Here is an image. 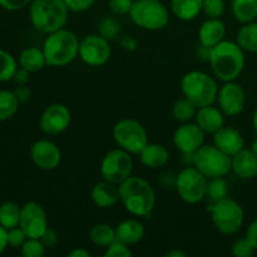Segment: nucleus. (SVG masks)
Here are the masks:
<instances>
[{
	"instance_id": "obj_1",
	"label": "nucleus",
	"mask_w": 257,
	"mask_h": 257,
	"mask_svg": "<svg viewBox=\"0 0 257 257\" xmlns=\"http://www.w3.org/2000/svg\"><path fill=\"white\" fill-rule=\"evenodd\" d=\"M208 63L216 79L222 83L237 80L245 69V50L236 42L225 39L211 48Z\"/></svg>"
},
{
	"instance_id": "obj_2",
	"label": "nucleus",
	"mask_w": 257,
	"mask_h": 257,
	"mask_svg": "<svg viewBox=\"0 0 257 257\" xmlns=\"http://www.w3.org/2000/svg\"><path fill=\"white\" fill-rule=\"evenodd\" d=\"M119 188V202L124 210L135 217H148L156 206V192L147 180L138 176H130Z\"/></svg>"
},
{
	"instance_id": "obj_3",
	"label": "nucleus",
	"mask_w": 257,
	"mask_h": 257,
	"mask_svg": "<svg viewBox=\"0 0 257 257\" xmlns=\"http://www.w3.org/2000/svg\"><path fill=\"white\" fill-rule=\"evenodd\" d=\"M80 40L75 33L63 29L47 34L43 43L48 67H65L79 57Z\"/></svg>"
},
{
	"instance_id": "obj_4",
	"label": "nucleus",
	"mask_w": 257,
	"mask_h": 257,
	"mask_svg": "<svg viewBox=\"0 0 257 257\" xmlns=\"http://www.w3.org/2000/svg\"><path fill=\"white\" fill-rule=\"evenodd\" d=\"M69 9L64 0H33L29 5V19L33 27L43 34L65 28Z\"/></svg>"
},
{
	"instance_id": "obj_5",
	"label": "nucleus",
	"mask_w": 257,
	"mask_h": 257,
	"mask_svg": "<svg viewBox=\"0 0 257 257\" xmlns=\"http://www.w3.org/2000/svg\"><path fill=\"white\" fill-rule=\"evenodd\" d=\"M180 87L183 97L190 99L198 108L215 104L220 89L215 78L202 70L186 73L181 78Z\"/></svg>"
},
{
	"instance_id": "obj_6",
	"label": "nucleus",
	"mask_w": 257,
	"mask_h": 257,
	"mask_svg": "<svg viewBox=\"0 0 257 257\" xmlns=\"http://www.w3.org/2000/svg\"><path fill=\"white\" fill-rule=\"evenodd\" d=\"M211 220L216 230L222 235H235L245 222V211L242 206L231 197H225L208 206Z\"/></svg>"
},
{
	"instance_id": "obj_7",
	"label": "nucleus",
	"mask_w": 257,
	"mask_h": 257,
	"mask_svg": "<svg viewBox=\"0 0 257 257\" xmlns=\"http://www.w3.org/2000/svg\"><path fill=\"white\" fill-rule=\"evenodd\" d=\"M128 15L137 27L150 32L163 29L170 22V10L160 0H137Z\"/></svg>"
},
{
	"instance_id": "obj_8",
	"label": "nucleus",
	"mask_w": 257,
	"mask_h": 257,
	"mask_svg": "<svg viewBox=\"0 0 257 257\" xmlns=\"http://www.w3.org/2000/svg\"><path fill=\"white\" fill-rule=\"evenodd\" d=\"M113 140L122 150L131 155H140L141 151L147 146L148 135L142 123L132 118H123L113 125Z\"/></svg>"
},
{
	"instance_id": "obj_9",
	"label": "nucleus",
	"mask_w": 257,
	"mask_h": 257,
	"mask_svg": "<svg viewBox=\"0 0 257 257\" xmlns=\"http://www.w3.org/2000/svg\"><path fill=\"white\" fill-rule=\"evenodd\" d=\"M208 178L195 166H186L175 177V187L181 200L190 205L200 203L206 198Z\"/></svg>"
},
{
	"instance_id": "obj_10",
	"label": "nucleus",
	"mask_w": 257,
	"mask_h": 257,
	"mask_svg": "<svg viewBox=\"0 0 257 257\" xmlns=\"http://www.w3.org/2000/svg\"><path fill=\"white\" fill-rule=\"evenodd\" d=\"M193 166L207 178L226 177L231 172V157L215 145H203L195 152Z\"/></svg>"
},
{
	"instance_id": "obj_11",
	"label": "nucleus",
	"mask_w": 257,
	"mask_h": 257,
	"mask_svg": "<svg viewBox=\"0 0 257 257\" xmlns=\"http://www.w3.org/2000/svg\"><path fill=\"white\" fill-rule=\"evenodd\" d=\"M132 155L122 148H114L104 155L100 161L99 172L102 180L112 182L114 185H120L127 180L133 172Z\"/></svg>"
},
{
	"instance_id": "obj_12",
	"label": "nucleus",
	"mask_w": 257,
	"mask_h": 257,
	"mask_svg": "<svg viewBox=\"0 0 257 257\" xmlns=\"http://www.w3.org/2000/svg\"><path fill=\"white\" fill-rule=\"evenodd\" d=\"M112 55L109 40L99 34L87 35L80 40L79 58L89 67H102Z\"/></svg>"
},
{
	"instance_id": "obj_13",
	"label": "nucleus",
	"mask_w": 257,
	"mask_h": 257,
	"mask_svg": "<svg viewBox=\"0 0 257 257\" xmlns=\"http://www.w3.org/2000/svg\"><path fill=\"white\" fill-rule=\"evenodd\" d=\"M72 123V112L63 103H53L44 110L39 119V127L48 136H57L65 132Z\"/></svg>"
},
{
	"instance_id": "obj_14",
	"label": "nucleus",
	"mask_w": 257,
	"mask_h": 257,
	"mask_svg": "<svg viewBox=\"0 0 257 257\" xmlns=\"http://www.w3.org/2000/svg\"><path fill=\"white\" fill-rule=\"evenodd\" d=\"M218 108L226 117H236L243 112L246 105V93L242 85L236 80L225 82L217 94Z\"/></svg>"
},
{
	"instance_id": "obj_15",
	"label": "nucleus",
	"mask_w": 257,
	"mask_h": 257,
	"mask_svg": "<svg viewBox=\"0 0 257 257\" xmlns=\"http://www.w3.org/2000/svg\"><path fill=\"white\" fill-rule=\"evenodd\" d=\"M19 226L23 228L27 237L40 238L49 227L48 216L44 208L37 202H27L22 206Z\"/></svg>"
},
{
	"instance_id": "obj_16",
	"label": "nucleus",
	"mask_w": 257,
	"mask_h": 257,
	"mask_svg": "<svg viewBox=\"0 0 257 257\" xmlns=\"http://www.w3.org/2000/svg\"><path fill=\"white\" fill-rule=\"evenodd\" d=\"M206 133L197 125V123L186 122L181 123L173 133V145L178 152L195 153L205 145Z\"/></svg>"
},
{
	"instance_id": "obj_17",
	"label": "nucleus",
	"mask_w": 257,
	"mask_h": 257,
	"mask_svg": "<svg viewBox=\"0 0 257 257\" xmlns=\"http://www.w3.org/2000/svg\"><path fill=\"white\" fill-rule=\"evenodd\" d=\"M30 160L39 170L53 171L62 162V151L49 140H38L30 147Z\"/></svg>"
},
{
	"instance_id": "obj_18",
	"label": "nucleus",
	"mask_w": 257,
	"mask_h": 257,
	"mask_svg": "<svg viewBox=\"0 0 257 257\" xmlns=\"http://www.w3.org/2000/svg\"><path fill=\"white\" fill-rule=\"evenodd\" d=\"M213 145L226 153L227 156L232 157L237 152L245 148V138L241 132L236 128L230 125H223L216 133H213Z\"/></svg>"
},
{
	"instance_id": "obj_19",
	"label": "nucleus",
	"mask_w": 257,
	"mask_h": 257,
	"mask_svg": "<svg viewBox=\"0 0 257 257\" xmlns=\"http://www.w3.org/2000/svg\"><path fill=\"white\" fill-rule=\"evenodd\" d=\"M231 172L240 180L257 177V156L250 148H243L231 157Z\"/></svg>"
},
{
	"instance_id": "obj_20",
	"label": "nucleus",
	"mask_w": 257,
	"mask_h": 257,
	"mask_svg": "<svg viewBox=\"0 0 257 257\" xmlns=\"http://www.w3.org/2000/svg\"><path fill=\"white\" fill-rule=\"evenodd\" d=\"M225 117L220 108L211 104L198 108L193 120L206 135H213L225 125Z\"/></svg>"
},
{
	"instance_id": "obj_21",
	"label": "nucleus",
	"mask_w": 257,
	"mask_h": 257,
	"mask_svg": "<svg viewBox=\"0 0 257 257\" xmlns=\"http://www.w3.org/2000/svg\"><path fill=\"white\" fill-rule=\"evenodd\" d=\"M90 198L97 207L112 208L119 202V188L118 185L102 180L92 187Z\"/></svg>"
},
{
	"instance_id": "obj_22",
	"label": "nucleus",
	"mask_w": 257,
	"mask_h": 257,
	"mask_svg": "<svg viewBox=\"0 0 257 257\" xmlns=\"http://www.w3.org/2000/svg\"><path fill=\"white\" fill-rule=\"evenodd\" d=\"M226 25L221 19L207 18L198 29V42L205 47L213 48L225 40Z\"/></svg>"
},
{
	"instance_id": "obj_23",
	"label": "nucleus",
	"mask_w": 257,
	"mask_h": 257,
	"mask_svg": "<svg viewBox=\"0 0 257 257\" xmlns=\"http://www.w3.org/2000/svg\"><path fill=\"white\" fill-rule=\"evenodd\" d=\"M115 238L128 246L137 245L145 237V226L137 218H127L115 226Z\"/></svg>"
},
{
	"instance_id": "obj_24",
	"label": "nucleus",
	"mask_w": 257,
	"mask_h": 257,
	"mask_svg": "<svg viewBox=\"0 0 257 257\" xmlns=\"http://www.w3.org/2000/svg\"><path fill=\"white\" fill-rule=\"evenodd\" d=\"M140 161L147 168L163 167L170 160V151L161 143H147L145 148L140 152Z\"/></svg>"
},
{
	"instance_id": "obj_25",
	"label": "nucleus",
	"mask_w": 257,
	"mask_h": 257,
	"mask_svg": "<svg viewBox=\"0 0 257 257\" xmlns=\"http://www.w3.org/2000/svg\"><path fill=\"white\" fill-rule=\"evenodd\" d=\"M203 0H171V12L181 22H192L202 13Z\"/></svg>"
},
{
	"instance_id": "obj_26",
	"label": "nucleus",
	"mask_w": 257,
	"mask_h": 257,
	"mask_svg": "<svg viewBox=\"0 0 257 257\" xmlns=\"http://www.w3.org/2000/svg\"><path fill=\"white\" fill-rule=\"evenodd\" d=\"M18 63H19V67L29 70L30 73L40 72L43 68L48 65L43 48L38 47H29L23 49Z\"/></svg>"
},
{
	"instance_id": "obj_27",
	"label": "nucleus",
	"mask_w": 257,
	"mask_h": 257,
	"mask_svg": "<svg viewBox=\"0 0 257 257\" xmlns=\"http://www.w3.org/2000/svg\"><path fill=\"white\" fill-rule=\"evenodd\" d=\"M231 12L241 24L257 19V0H231Z\"/></svg>"
},
{
	"instance_id": "obj_28",
	"label": "nucleus",
	"mask_w": 257,
	"mask_h": 257,
	"mask_svg": "<svg viewBox=\"0 0 257 257\" xmlns=\"http://www.w3.org/2000/svg\"><path fill=\"white\" fill-rule=\"evenodd\" d=\"M88 237L93 245L104 248L109 246L113 241L117 240L115 238V228L108 223L103 222L93 225L88 232Z\"/></svg>"
},
{
	"instance_id": "obj_29",
	"label": "nucleus",
	"mask_w": 257,
	"mask_h": 257,
	"mask_svg": "<svg viewBox=\"0 0 257 257\" xmlns=\"http://www.w3.org/2000/svg\"><path fill=\"white\" fill-rule=\"evenodd\" d=\"M236 43L245 50V53H257V22L246 23L238 29Z\"/></svg>"
},
{
	"instance_id": "obj_30",
	"label": "nucleus",
	"mask_w": 257,
	"mask_h": 257,
	"mask_svg": "<svg viewBox=\"0 0 257 257\" xmlns=\"http://www.w3.org/2000/svg\"><path fill=\"white\" fill-rule=\"evenodd\" d=\"M22 207L13 201H5L0 205V225L7 230L19 226Z\"/></svg>"
},
{
	"instance_id": "obj_31",
	"label": "nucleus",
	"mask_w": 257,
	"mask_h": 257,
	"mask_svg": "<svg viewBox=\"0 0 257 257\" xmlns=\"http://www.w3.org/2000/svg\"><path fill=\"white\" fill-rule=\"evenodd\" d=\"M198 107H196L190 99L186 97L180 98L176 100L172 105V115L177 122L186 123L192 122L195 119L196 112H197Z\"/></svg>"
},
{
	"instance_id": "obj_32",
	"label": "nucleus",
	"mask_w": 257,
	"mask_h": 257,
	"mask_svg": "<svg viewBox=\"0 0 257 257\" xmlns=\"http://www.w3.org/2000/svg\"><path fill=\"white\" fill-rule=\"evenodd\" d=\"M19 104L13 90L0 89V122L14 117L19 109Z\"/></svg>"
},
{
	"instance_id": "obj_33",
	"label": "nucleus",
	"mask_w": 257,
	"mask_h": 257,
	"mask_svg": "<svg viewBox=\"0 0 257 257\" xmlns=\"http://www.w3.org/2000/svg\"><path fill=\"white\" fill-rule=\"evenodd\" d=\"M228 192H230V186H228V182L225 177L208 178L206 198H208L211 203L217 202V201L227 197Z\"/></svg>"
},
{
	"instance_id": "obj_34",
	"label": "nucleus",
	"mask_w": 257,
	"mask_h": 257,
	"mask_svg": "<svg viewBox=\"0 0 257 257\" xmlns=\"http://www.w3.org/2000/svg\"><path fill=\"white\" fill-rule=\"evenodd\" d=\"M19 63L9 52L0 49V83L9 82L14 78Z\"/></svg>"
},
{
	"instance_id": "obj_35",
	"label": "nucleus",
	"mask_w": 257,
	"mask_h": 257,
	"mask_svg": "<svg viewBox=\"0 0 257 257\" xmlns=\"http://www.w3.org/2000/svg\"><path fill=\"white\" fill-rule=\"evenodd\" d=\"M122 28L120 23L114 17H105L98 24V34L102 35L107 40H114L120 35Z\"/></svg>"
},
{
	"instance_id": "obj_36",
	"label": "nucleus",
	"mask_w": 257,
	"mask_h": 257,
	"mask_svg": "<svg viewBox=\"0 0 257 257\" xmlns=\"http://www.w3.org/2000/svg\"><path fill=\"white\" fill-rule=\"evenodd\" d=\"M45 251L47 247L40 238L28 237L20 247V252L24 257H43L45 255Z\"/></svg>"
},
{
	"instance_id": "obj_37",
	"label": "nucleus",
	"mask_w": 257,
	"mask_h": 257,
	"mask_svg": "<svg viewBox=\"0 0 257 257\" xmlns=\"http://www.w3.org/2000/svg\"><path fill=\"white\" fill-rule=\"evenodd\" d=\"M255 247L246 236L235 240L231 246V253L235 257H251L255 255Z\"/></svg>"
},
{
	"instance_id": "obj_38",
	"label": "nucleus",
	"mask_w": 257,
	"mask_h": 257,
	"mask_svg": "<svg viewBox=\"0 0 257 257\" xmlns=\"http://www.w3.org/2000/svg\"><path fill=\"white\" fill-rule=\"evenodd\" d=\"M225 9V0H203L202 13L207 18L221 19Z\"/></svg>"
},
{
	"instance_id": "obj_39",
	"label": "nucleus",
	"mask_w": 257,
	"mask_h": 257,
	"mask_svg": "<svg viewBox=\"0 0 257 257\" xmlns=\"http://www.w3.org/2000/svg\"><path fill=\"white\" fill-rule=\"evenodd\" d=\"M133 255L131 246L122 242L119 240H115L105 247L104 257H131Z\"/></svg>"
},
{
	"instance_id": "obj_40",
	"label": "nucleus",
	"mask_w": 257,
	"mask_h": 257,
	"mask_svg": "<svg viewBox=\"0 0 257 257\" xmlns=\"http://www.w3.org/2000/svg\"><path fill=\"white\" fill-rule=\"evenodd\" d=\"M135 0H108V8L114 15H127L130 14Z\"/></svg>"
},
{
	"instance_id": "obj_41",
	"label": "nucleus",
	"mask_w": 257,
	"mask_h": 257,
	"mask_svg": "<svg viewBox=\"0 0 257 257\" xmlns=\"http://www.w3.org/2000/svg\"><path fill=\"white\" fill-rule=\"evenodd\" d=\"M27 238V235H25V232L23 231V228L20 226H17V227H13L8 230V243L12 247L20 248Z\"/></svg>"
},
{
	"instance_id": "obj_42",
	"label": "nucleus",
	"mask_w": 257,
	"mask_h": 257,
	"mask_svg": "<svg viewBox=\"0 0 257 257\" xmlns=\"http://www.w3.org/2000/svg\"><path fill=\"white\" fill-rule=\"evenodd\" d=\"M65 5L73 13H83L89 10L94 5L95 0H64Z\"/></svg>"
},
{
	"instance_id": "obj_43",
	"label": "nucleus",
	"mask_w": 257,
	"mask_h": 257,
	"mask_svg": "<svg viewBox=\"0 0 257 257\" xmlns=\"http://www.w3.org/2000/svg\"><path fill=\"white\" fill-rule=\"evenodd\" d=\"M33 0H0V7L8 12H18L29 7Z\"/></svg>"
},
{
	"instance_id": "obj_44",
	"label": "nucleus",
	"mask_w": 257,
	"mask_h": 257,
	"mask_svg": "<svg viewBox=\"0 0 257 257\" xmlns=\"http://www.w3.org/2000/svg\"><path fill=\"white\" fill-rule=\"evenodd\" d=\"M42 242L44 243L47 248H53L57 246V243L59 242V235L57 233V231L53 230V228L48 227V230L45 231L44 235L40 237Z\"/></svg>"
},
{
	"instance_id": "obj_45",
	"label": "nucleus",
	"mask_w": 257,
	"mask_h": 257,
	"mask_svg": "<svg viewBox=\"0 0 257 257\" xmlns=\"http://www.w3.org/2000/svg\"><path fill=\"white\" fill-rule=\"evenodd\" d=\"M13 92H14L15 97L19 100L20 104L27 103L32 97V90H30L29 87H27V84H18V87Z\"/></svg>"
},
{
	"instance_id": "obj_46",
	"label": "nucleus",
	"mask_w": 257,
	"mask_h": 257,
	"mask_svg": "<svg viewBox=\"0 0 257 257\" xmlns=\"http://www.w3.org/2000/svg\"><path fill=\"white\" fill-rule=\"evenodd\" d=\"M119 44L127 52H136L138 48V42L136 38H133L132 35H123L119 38Z\"/></svg>"
},
{
	"instance_id": "obj_47",
	"label": "nucleus",
	"mask_w": 257,
	"mask_h": 257,
	"mask_svg": "<svg viewBox=\"0 0 257 257\" xmlns=\"http://www.w3.org/2000/svg\"><path fill=\"white\" fill-rule=\"evenodd\" d=\"M246 237L248 238L252 246L255 247V250L257 251V218L253 220L252 222L248 225V227L246 228Z\"/></svg>"
},
{
	"instance_id": "obj_48",
	"label": "nucleus",
	"mask_w": 257,
	"mask_h": 257,
	"mask_svg": "<svg viewBox=\"0 0 257 257\" xmlns=\"http://www.w3.org/2000/svg\"><path fill=\"white\" fill-rule=\"evenodd\" d=\"M13 79L18 83V84H27L30 79V72L29 70L24 69L22 67H18L17 72H15L14 78Z\"/></svg>"
},
{
	"instance_id": "obj_49",
	"label": "nucleus",
	"mask_w": 257,
	"mask_h": 257,
	"mask_svg": "<svg viewBox=\"0 0 257 257\" xmlns=\"http://www.w3.org/2000/svg\"><path fill=\"white\" fill-rule=\"evenodd\" d=\"M196 55H197L198 59L203 60V62H208L211 55V48L205 47L202 44H198V47L196 48Z\"/></svg>"
},
{
	"instance_id": "obj_50",
	"label": "nucleus",
	"mask_w": 257,
	"mask_h": 257,
	"mask_svg": "<svg viewBox=\"0 0 257 257\" xmlns=\"http://www.w3.org/2000/svg\"><path fill=\"white\" fill-rule=\"evenodd\" d=\"M8 246H9V243H8V230L0 225V253L4 252Z\"/></svg>"
},
{
	"instance_id": "obj_51",
	"label": "nucleus",
	"mask_w": 257,
	"mask_h": 257,
	"mask_svg": "<svg viewBox=\"0 0 257 257\" xmlns=\"http://www.w3.org/2000/svg\"><path fill=\"white\" fill-rule=\"evenodd\" d=\"M68 257H90V252L84 247H75L68 252Z\"/></svg>"
},
{
	"instance_id": "obj_52",
	"label": "nucleus",
	"mask_w": 257,
	"mask_h": 257,
	"mask_svg": "<svg viewBox=\"0 0 257 257\" xmlns=\"http://www.w3.org/2000/svg\"><path fill=\"white\" fill-rule=\"evenodd\" d=\"M167 257H186V252H183L180 248H173V250H170L167 253H166Z\"/></svg>"
},
{
	"instance_id": "obj_53",
	"label": "nucleus",
	"mask_w": 257,
	"mask_h": 257,
	"mask_svg": "<svg viewBox=\"0 0 257 257\" xmlns=\"http://www.w3.org/2000/svg\"><path fill=\"white\" fill-rule=\"evenodd\" d=\"M252 127L253 130H255V132L257 133V108L255 109V112H253V115H252Z\"/></svg>"
},
{
	"instance_id": "obj_54",
	"label": "nucleus",
	"mask_w": 257,
	"mask_h": 257,
	"mask_svg": "<svg viewBox=\"0 0 257 257\" xmlns=\"http://www.w3.org/2000/svg\"><path fill=\"white\" fill-rule=\"evenodd\" d=\"M250 150L252 151V152L255 153V155L257 156V138H256V140L253 141V142H252V145H251V148H250Z\"/></svg>"
},
{
	"instance_id": "obj_55",
	"label": "nucleus",
	"mask_w": 257,
	"mask_h": 257,
	"mask_svg": "<svg viewBox=\"0 0 257 257\" xmlns=\"http://www.w3.org/2000/svg\"><path fill=\"white\" fill-rule=\"evenodd\" d=\"M135 2H137V0H135Z\"/></svg>"
}]
</instances>
